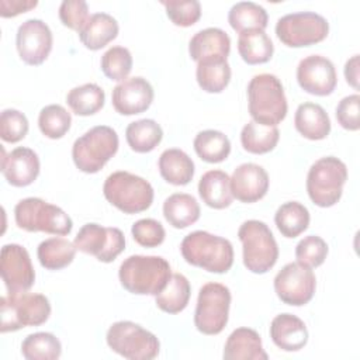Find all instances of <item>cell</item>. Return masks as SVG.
<instances>
[{"mask_svg": "<svg viewBox=\"0 0 360 360\" xmlns=\"http://www.w3.org/2000/svg\"><path fill=\"white\" fill-rule=\"evenodd\" d=\"M193 146L198 158L207 163H221L231 153L229 138L217 129L200 131L194 138Z\"/></svg>", "mask_w": 360, "mask_h": 360, "instance_id": "cell-36", "label": "cell"}, {"mask_svg": "<svg viewBox=\"0 0 360 360\" xmlns=\"http://www.w3.org/2000/svg\"><path fill=\"white\" fill-rule=\"evenodd\" d=\"M172 276L169 262L162 256L132 255L124 259L118 269L121 285L131 294L158 295Z\"/></svg>", "mask_w": 360, "mask_h": 360, "instance_id": "cell-1", "label": "cell"}, {"mask_svg": "<svg viewBox=\"0 0 360 360\" xmlns=\"http://www.w3.org/2000/svg\"><path fill=\"white\" fill-rule=\"evenodd\" d=\"M280 139L277 127L262 125L256 121H249L240 131V143L243 149L253 155L271 152Z\"/></svg>", "mask_w": 360, "mask_h": 360, "instance_id": "cell-34", "label": "cell"}, {"mask_svg": "<svg viewBox=\"0 0 360 360\" xmlns=\"http://www.w3.org/2000/svg\"><path fill=\"white\" fill-rule=\"evenodd\" d=\"M131 232L134 240L143 248H156L163 243L166 236L163 225L153 218L138 219L132 225Z\"/></svg>", "mask_w": 360, "mask_h": 360, "instance_id": "cell-45", "label": "cell"}, {"mask_svg": "<svg viewBox=\"0 0 360 360\" xmlns=\"http://www.w3.org/2000/svg\"><path fill=\"white\" fill-rule=\"evenodd\" d=\"M231 52L229 35L217 27H208L195 32L188 42V53L193 60H224Z\"/></svg>", "mask_w": 360, "mask_h": 360, "instance_id": "cell-21", "label": "cell"}, {"mask_svg": "<svg viewBox=\"0 0 360 360\" xmlns=\"http://www.w3.org/2000/svg\"><path fill=\"white\" fill-rule=\"evenodd\" d=\"M1 172L8 184L14 187H25L32 184L39 174V158L31 149L25 146H18L6 155L1 148Z\"/></svg>", "mask_w": 360, "mask_h": 360, "instance_id": "cell-20", "label": "cell"}, {"mask_svg": "<svg viewBox=\"0 0 360 360\" xmlns=\"http://www.w3.org/2000/svg\"><path fill=\"white\" fill-rule=\"evenodd\" d=\"M21 354L27 360H56L62 354V345L53 333L35 332L22 340Z\"/></svg>", "mask_w": 360, "mask_h": 360, "instance_id": "cell-39", "label": "cell"}, {"mask_svg": "<svg viewBox=\"0 0 360 360\" xmlns=\"http://www.w3.org/2000/svg\"><path fill=\"white\" fill-rule=\"evenodd\" d=\"M269 183V174L260 165L242 163L231 176V191L240 202L250 204L266 195Z\"/></svg>", "mask_w": 360, "mask_h": 360, "instance_id": "cell-19", "label": "cell"}, {"mask_svg": "<svg viewBox=\"0 0 360 360\" xmlns=\"http://www.w3.org/2000/svg\"><path fill=\"white\" fill-rule=\"evenodd\" d=\"M248 108L253 121L277 127L288 110L283 83L276 75L260 73L250 79L248 84Z\"/></svg>", "mask_w": 360, "mask_h": 360, "instance_id": "cell-3", "label": "cell"}, {"mask_svg": "<svg viewBox=\"0 0 360 360\" xmlns=\"http://www.w3.org/2000/svg\"><path fill=\"white\" fill-rule=\"evenodd\" d=\"M346 180V165L335 156H325L315 160L309 167L307 193L315 205L328 208L340 200Z\"/></svg>", "mask_w": 360, "mask_h": 360, "instance_id": "cell-9", "label": "cell"}, {"mask_svg": "<svg viewBox=\"0 0 360 360\" xmlns=\"http://www.w3.org/2000/svg\"><path fill=\"white\" fill-rule=\"evenodd\" d=\"M183 259L210 273H226L233 264L232 243L207 231H194L186 235L180 245Z\"/></svg>", "mask_w": 360, "mask_h": 360, "instance_id": "cell-2", "label": "cell"}, {"mask_svg": "<svg viewBox=\"0 0 360 360\" xmlns=\"http://www.w3.org/2000/svg\"><path fill=\"white\" fill-rule=\"evenodd\" d=\"M169 20L177 27H191L201 17V4L197 0L162 1Z\"/></svg>", "mask_w": 360, "mask_h": 360, "instance_id": "cell-43", "label": "cell"}, {"mask_svg": "<svg viewBox=\"0 0 360 360\" xmlns=\"http://www.w3.org/2000/svg\"><path fill=\"white\" fill-rule=\"evenodd\" d=\"M238 52L248 65H259L271 59L274 45L264 31L253 30L239 34Z\"/></svg>", "mask_w": 360, "mask_h": 360, "instance_id": "cell-31", "label": "cell"}, {"mask_svg": "<svg viewBox=\"0 0 360 360\" xmlns=\"http://www.w3.org/2000/svg\"><path fill=\"white\" fill-rule=\"evenodd\" d=\"M105 200L124 214H138L153 202V187L134 173L118 170L111 173L103 186Z\"/></svg>", "mask_w": 360, "mask_h": 360, "instance_id": "cell-8", "label": "cell"}, {"mask_svg": "<svg viewBox=\"0 0 360 360\" xmlns=\"http://www.w3.org/2000/svg\"><path fill=\"white\" fill-rule=\"evenodd\" d=\"M191 295V287L186 276L180 273H173L162 292L155 297L156 307L166 314H179L181 312Z\"/></svg>", "mask_w": 360, "mask_h": 360, "instance_id": "cell-33", "label": "cell"}, {"mask_svg": "<svg viewBox=\"0 0 360 360\" xmlns=\"http://www.w3.org/2000/svg\"><path fill=\"white\" fill-rule=\"evenodd\" d=\"M89 6L84 0H63L59 6V18L70 30L80 31L89 18Z\"/></svg>", "mask_w": 360, "mask_h": 360, "instance_id": "cell-46", "label": "cell"}, {"mask_svg": "<svg viewBox=\"0 0 360 360\" xmlns=\"http://www.w3.org/2000/svg\"><path fill=\"white\" fill-rule=\"evenodd\" d=\"M295 129L307 139L321 141L330 132V120L322 105L316 103H302L294 115Z\"/></svg>", "mask_w": 360, "mask_h": 360, "instance_id": "cell-24", "label": "cell"}, {"mask_svg": "<svg viewBox=\"0 0 360 360\" xmlns=\"http://www.w3.org/2000/svg\"><path fill=\"white\" fill-rule=\"evenodd\" d=\"M152 84L141 76L127 77L120 82L111 94L112 107L121 115H135L146 111L153 101Z\"/></svg>", "mask_w": 360, "mask_h": 360, "instance_id": "cell-18", "label": "cell"}, {"mask_svg": "<svg viewBox=\"0 0 360 360\" xmlns=\"http://www.w3.org/2000/svg\"><path fill=\"white\" fill-rule=\"evenodd\" d=\"M51 315L49 300L44 294L15 292L3 295L0 300V330L14 332L27 326H39Z\"/></svg>", "mask_w": 360, "mask_h": 360, "instance_id": "cell-7", "label": "cell"}, {"mask_svg": "<svg viewBox=\"0 0 360 360\" xmlns=\"http://www.w3.org/2000/svg\"><path fill=\"white\" fill-rule=\"evenodd\" d=\"M14 219L18 228L27 232H45L52 235H69L72 218L58 205L38 197L20 200L14 207Z\"/></svg>", "mask_w": 360, "mask_h": 360, "instance_id": "cell-4", "label": "cell"}, {"mask_svg": "<svg viewBox=\"0 0 360 360\" xmlns=\"http://www.w3.org/2000/svg\"><path fill=\"white\" fill-rule=\"evenodd\" d=\"M297 82L309 94L329 96L338 83L335 65L326 56L309 55L301 59L297 66Z\"/></svg>", "mask_w": 360, "mask_h": 360, "instance_id": "cell-17", "label": "cell"}, {"mask_svg": "<svg viewBox=\"0 0 360 360\" xmlns=\"http://www.w3.org/2000/svg\"><path fill=\"white\" fill-rule=\"evenodd\" d=\"M316 288V278L311 267L298 262L287 263L274 277V291L287 305L301 307L308 304Z\"/></svg>", "mask_w": 360, "mask_h": 360, "instance_id": "cell-14", "label": "cell"}, {"mask_svg": "<svg viewBox=\"0 0 360 360\" xmlns=\"http://www.w3.org/2000/svg\"><path fill=\"white\" fill-rule=\"evenodd\" d=\"M195 79L204 91L221 93L229 84L231 66L226 59L198 62L195 69Z\"/></svg>", "mask_w": 360, "mask_h": 360, "instance_id": "cell-38", "label": "cell"}, {"mask_svg": "<svg viewBox=\"0 0 360 360\" xmlns=\"http://www.w3.org/2000/svg\"><path fill=\"white\" fill-rule=\"evenodd\" d=\"M231 291L221 283L204 284L197 297L194 325L204 335H218L224 330L229 318Z\"/></svg>", "mask_w": 360, "mask_h": 360, "instance_id": "cell-11", "label": "cell"}, {"mask_svg": "<svg viewBox=\"0 0 360 360\" xmlns=\"http://www.w3.org/2000/svg\"><path fill=\"white\" fill-rule=\"evenodd\" d=\"M76 246L70 240L53 236L38 245L37 256L42 267L46 270H60L68 267L76 255Z\"/></svg>", "mask_w": 360, "mask_h": 360, "instance_id": "cell-29", "label": "cell"}, {"mask_svg": "<svg viewBox=\"0 0 360 360\" xmlns=\"http://www.w3.org/2000/svg\"><path fill=\"white\" fill-rule=\"evenodd\" d=\"M120 31L117 20L107 13L91 14L77 32L82 44L90 51H98L117 38Z\"/></svg>", "mask_w": 360, "mask_h": 360, "instance_id": "cell-25", "label": "cell"}, {"mask_svg": "<svg viewBox=\"0 0 360 360\" xmlns=\"http://www.w3.org/2000/svg\"><path fill=\"white\" fill-rule=\"evenodd\" d=\"M309 211L298 201H287L281 204L276 214L274 222L280 233L285 238H297L309 225Z\"/></svg>", "mask_w": 360, "mask_h": 360, "instance_id": "cell-35", "label": "cell"}, {"mask_svg": "<svg viewBox=\"0 0 360 360\" xmlns=\"http://www.w3.org/2000/svg\"><path fill=\"white\" fill-rule=\"evenodd\" d=\"M163 138L162 127L150 118H143L128 124L125 129V139L129 148L138 153H148L153 150Z\"/></svg>", "mask_w": 360, "mask_h": 360, "instance_id": "cell-32", "label": "cell"}, {"mask_svg": "<svg viewBox=\"0 0 360 360\" xmlns=\"http://www.w3.org/2000/svg\"><path fill=\"white\" fill-rule=\"evenodd\" d=\"M53 37L49 25L39 18L24 21L15 35V45L21 60L31 66H38L46 60L52 51Z\"/></svg>", "mask_w": 360, "mask_h": 360, "instance_id": "cell-16", "label": "cell"}, {"mask_svg": "<svg viewBox=\"0 0 360 360\" xmlns=\"http://www.w3.org/2000/svg\"><path fill=\"white\" fill-rule=\"evenodd\" d=\"M346 82L356 90H359V55H353L345 65Z\"/></svg>", "mask_w": 360, "mask_h": 360, "instance_id": "cell-49", "label": "cell"}, {"mask_svg": "<svg viewBox=\"0 0 360 360\" xmlns=\"http://www.w3.org/2000/svg\"><path fill=\"white\" fill-rule=\"evenodd\" d=\"M222 357L225 360H267L260 335L252 328H236L228 336Z\"/></svg>", "mask_w": 360, "mask_h": 360, "instance_id": "cell-23", "label": "cell"}, {"mask_svg": "<svg viewBox=\"0 0 360 360\" xmlns=\"http://www.w3.org/2000/svg\"><path fill=\"white\" fill-rule=\"evenodd\" d=\"M329 32L328 20L315 11L290 13L277 20L276 35L287 46L301 48L323 41Z\"/></svg>", "mask_w": 360, "mask_h": 360, "instance_id": "cell-12", "label": "cell"}, {"mask_svg": "<svg viewBox=\"0 0 360 360\" xmlns=\"http://www.w3.org/2000/svg\"><path fill=\"white\" fill-rule=\"evenodd\" d=\"M105 101L104 90L96 83L76 86L66 94V103L70 110L82 117L93 115L100 111Z\"/></svg>", "mask_w": 360, "mask_h": 360, "instance_id": "cell-37", "label": "cell"}, {"mask_svg": "<svg viewBox=\"0 0 360 360\" xmlns=\"http://www.w3.org/2000/svg\"><path fill=\"white\" fill-rule=\"evenodd\" d=\"M0 274L7 292H25L35 281V270L28 250L18 243H7L0 253Z\"/></svg>", "mask_w": 360, "mask_h": 360, "instance_id": "cell-15", "label": "cell"}, {"mask_svg": "<svg viewBox=\"0 0 360 360\" xmlns=\"http://www.w3.org/2000/svg\"><path fill=\"white\" fill-rule=\"evenodd\" d=\"M273 343L284 352L301 350L308 342V329L302 319L284 312L273 318L270 323Z\"/></svg>", "mask_w": 360, "mask_h": 360, "instance_id": "cell-22", "label": "cell"}, {"mask_svg": "<svg viewBox=\"0 0 360 360\" xmlns=\"http://www.w3.org/2000/svg\"><path fill=\"white\" fill-rule=\"evenodd\" d=\"M158 166L163 180L173 186H186L194 176V162L184 150L177 148L163 150Z\"/></svg>", "mask_w": 360, "mask_h": 360, "instance_id": "cell-27", "label": "cell"}, {"mask_svg": "<svg viewBox=\"0 0 360 360\" xmlns=\"http://www.w3.org/2000/svg\"><path fill=\"white\" fill-rule=\"evenodd\" d=\"M28 132L27 117L14 108H6L0 114V136L4 142L15 143Z\"/></svg>", "mask_w": 360, "mask_h": 360, "instance_id": "cell-44", "label": "cell"}, {"mask_svg": "<svg viewBox=\"0 0 360 360\" xmlns=\"http://www.w3.org/2000/svg\"><path fill=\"white\" fill-rule=\"evenodd\" d=\"M229 25L239 34L253 30L264 31L269 15L264 7L253 1H238L228 11Z\"/></svg>", "mask_w": 360, "mask_h": 360, "instance_id": "cell-30", "label": "cell"}, {"mask_svg": "<svg viewBox=\"0 0 360 360\" xmlns=\"http://www.w3.org/2000/svg\"><path fill=\"white\" fill-rule=\"evenodd\" d=\"M72 124V115L60 104L45 105L38 115V127L42 135L49 139L62 138Z\"/></svg>", "mask_w": 360, "mask_h": 360, "instance_id": "cell-40", "label": "cell"}, {"mask_svg": "<svg viewBox=\"0 0 360 360\" xmlns=\"http://www.w3.org/2000/svg\"><path fill=\"white\" fill-rule=\"evenodd\" d=\"M198 194L208 207L222 210L231 205V177L224 170H208L198 181Z\"/></svg>", "mask_w": 360, "mask_h": 360, "instance_id": "cell-26", "label": "cell"}, {"mask_svg": "<svg viewBox=\"0 0 360 360\" xmlns=\"http://www.w3.org/2000/svg\"><path fill=\"white\" fill-rule=\"evenodd\" d=\"M165 219L177 229H184L200 218V204L191 194L174 193L163 202Z\"/></svg>", "mask_w": 360, "mask_h": 360, "instance_id": "cell-28", "label": "cell"}, {"mask_svg": "<svg viewBox=\"0 0 360 360\" xmlns=\"http://www.w3.org/2000/svg\"><path fill=\"white\" fill-rule=\"evenodd\" d=\"M360 96L350 94L343 97L336 105V120L342 128L347 131H357L360 128Z\"/></svg>", "mask_w": 360, "mask_h": 360, "instance_id": "cell-47", "label": "cell"}, {"mask_svg": "<svg viewBox=\"0 0 360 360\" xmlns=\"http://www.w3.org/2000/svg\"><path fill=\"white\" fill-rule=\"evenodd\" d=\"M35 0H0V15L1 17H15L37 7Z\"/></svg>", "mask_w": 360, "mask_h": 360, "instance_id": "cell-48", "label": "cell"}, {"mask_svg": "<svg viewBox=\"0 0 360 360\" xmlns=\"http://www.w3.org/2000/svg\"><path fill=\"white\" fill-rule=\"evenodd\" d=\"M73 243L77 250L94 256L98 262L111 263L124 252L125 236L118 228L89 222L79 229Z\"/></svg>", "mask_w": 360, "mask_h": 360, "instance_id": "cell-13", "label": "cell"}, {"mask_svg": "<svg viewBox=\"0 0 360 360\" xmlns=\"http://www.w3.org/2000/svg\"><path fill=\"white\" fill-rule=\"evenodd\" d=\"M238 238L242 243L243 264L255 273H267L278 259V246L273 232L259 219H248L238 229Z\"/></svg>", "mask_w": 360, "mask_h": 360, "instance_id": "cell-6", "label": "cell"}, {"mask_svg": "<svg viewBox=\"0 0 360 360\" xmlns=\"http://www.w3.org/2000/svg\"><path fill=\"white\" fill-rule=\"evenodd\" d=\"M108 347L129 360H152L159 354L156 335L131 321L114 322L105 335Z\"/></svg>", "mask_w": 360, "mask_h": 360, "instance_id": "cell-10", "label": "cell"}, {"mask_svg": "<svg viewBox=\"0 0 360 360\" xmlns=\"http://www.w3.org/2000/svg\"><path fill=\"white\" fill-rule=\"evenodd\" d=\"M328 256V245L318 235H308L302 238L295 246V259L307 267L321 266Z\"/></svg>", "mask_w": 360, "mask_h": 360, "instance_id": "cell-42", "label": "cell"}, {"mask_svg": "<svg viewBox=\"0 0 360 360\" xmlns=\"http://www.w3.org/2000/svg\"><path fill=\"white\" fill-rule=\"evenodd\" d=\"M103 73L115 82H122L128 77L132 69V55L125 46H111L108 48L100 60Z\"/></svg>", "mask_w": 360, "mask_h": 360, "instance_id": "cell-41", "label": "cell"}, {"mask_svg": "<svg viewBox=\"0 0 360 360\" xmlns=\"http://www.w3.org/2000/svg\"><path fill=\"white\" fill-rule=\"evenodd\" d=\"M118 135L108 125H96L79 136L72 146V159L83 173H97L118 150Z\"/></svg>", "mask_w": 360, "mask_h": 360, "instance_id": "cell-5", "label": "cell"}]
</instances>
